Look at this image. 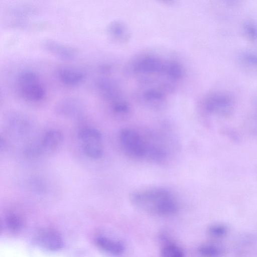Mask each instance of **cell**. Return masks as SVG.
<instances>
[{"label": "cell", "instance_id": "obj_14", "mask_svg": "<svg viewBox=\"0 0 257 257\" xmlns=\"http://www.w3.org/2000/svg\"><path fill=\"white\" fill-rule=\"evenodd\" d=\"M237 59L241 66L250 70L257 71V53L250 51H244L239 53Z\"/></svg>", "mask_w": 257, "mask_h": 257}, {"label": "cell", "instance_id": "obj_1", "mask_svg": "<svg viewBox=\"0 0 257 257\" xmlns=\"http://www.w3.org/2000/svg\"><path fill=\"white\" fill-rule=\"evenodd\" d=\"M129 199L136 207L154 215L169 216L178 210L175 197L164 187H150L132 191L129 195Z\"/></svg>", "mask_w": 257, "mask_h": 257}, {"label": "cell", "instance_id": "obj_7", "mask_svg": "<svg viewBox=\"0 0 257 257\" xmlns=\"http://www.w3.org/2000/svg\"><path fill=\"white\" fill-rule=\"evenodd\" d=\"M41 45L46 52L65 60H73L78 53L75 48L52 39L44 40Z\"/></svg>", "mask_w": 257, "mask_h": 257}, {"label": "cell", "instance_id": "obj_12", "mask_svg": "<svg viewBox=\"0 0 257 257\" xmlns=\"http://www.w3.org/2000/svg\"><path fill=\"white\" fill-rule=\"evenodd\" d=\"M95 242L99 248L111 254L119 255L124 250V246L121 242L104 236L96 237Z\"/></svg>", "mask_w": 257, "mask_h": 257}, {"label": "cell", "instance_id": "obj_16", "mask_svg": "<svg viewBox=\"0 0 257 257\" xmlns=\"http://www.w3.org/2000/svg\"><path fill=\"white\" fill-rule=\"evenodd\" d=\"M9 119L12 127L19 133L25 134L29 129V121L23 114L17 113H12Z\"/></svg>", "mask_w": 257, "mask_h": 257}, {"label": "cell", "instance_id": "obj_17", "mask_svg": "<svg viewBox=\"0 0 257 257\" xmlns=\"http://www.w3.org/2000/svg\"><path fill=\"white\" fill-rule=\"evenodd\" d=\"M5 224L7 229L12 232H15L22 228L23 220L18 214L10 213L5 216Z\"/></svg>", "mask_w": 257, "mask_h": 257}, {"label": "cell", "instance_id": "obj_11", "mask_svg": "<svg viewBox=\"0 0 257 257\" xmlns=\"http://www.w3.org/2000/svg\"><path fill=\"white\" fill-rule=\"evenodd\" d=\"M62 133L56 129L46 132L41 137L39 143L43 152H50L57 149L63 142Z\"/></svg>", "mask_w": 257, "mask_h": 257}, {"label": "cell", "instance_id": "obj_20", "mask_svg": "<svg viewBox=\"0 0 257 257\" xmlns=\"http://www.w3.org/2000/svg\"><path fill=\"white\" fill-rule=\"evenodd\" d=\"M242 31L249 40L257 41V25L251 21H245L242 25Z\"/></svg>", "mask_w": 257, "mask_h": 257}, {"label": "cell", "instance_id": "obj_13", "mask_svg": "<svg viewBox=\"0 0 257 257\" xmlns=\"http://www.w3.org/2000/svg\"><path fill=\"white\" fill-rule=\"evenodd\" d=\"M163 68L159 60L148 57L140 60L135 67V71L140 73H153L160 72Z\"/></svg>", "mask_w": 257, "mask_h": 257}, {"label": "cell", "instance_id": "obj_4", "mask_svg": "<svg viewBox=\"0 0 257 257\" xmlns=\"http://www.w3.org/2000/svg\"><path fill=\"white\" fill-rule=\"evenodd\" d=\"M77 137L83 154L88 158L97 160L103 154L102 136L98 130L91 127L81 129Z\"/></svg>", "mask_w": 257, "mask_h": 257}, {"label": "cell", "instance_id": "obj_2", "mask_svg": "<svg viewBox=\"0 0 257 257\" xmlns=\"http://www.w3.org/2000/svg\"><path fill=\"white\" fill-rule=\"evenodd\" d=\"M16 87L25 100L37 102L46 96V89L39 75L31 69L21 71L16 77Z\"/></svg>", "mask_w": 257, "mask_h": 257}, {"label": "cell", "instance_id": "obj_8", "mask_svg": "<svg viewBox=\"0 0 257 257\" xmlns=\"http://www.w3.org/2000/svg\"><path fill=\"white\" fill-rule=\"evenodd\" d=\"M57 76L63 84L74 87L81 84L86 77V72L82 69L72 67H62L58 69Z\"/></svg>", "mask_w": 257, "mask_h": 257}, {"label": "cell", "instance_id": "obj_9", "mask_svg": "<svg viewBox=\"0 0 257 257\" xmlns=\"http://www.w3.org/2000/svg\"><path fill=\"white\" fill-rule=\"evenodd\" d=\"M38 243L43 247L51 251H57L61 249L64 245L60 234L52 229L41 230L37 235Z\"/></svg>", "mask_w": 257, "mask_h": 257}, {"label": "cell", "instance_id": "obj_22", "mask_svg": "<svg viewBox=\"0 0 257 257\" xmlns=\"http://www.w3.org/2000/svg\"><path fill=\"white\" fill-rule=\"evenodd\" d=\"M208 232L211 236L220 237L224 235L226 233L227 229L223 225L215 224L209 227Z\"/></svg>", "mask_w": 257, "mask_h": 257}, {"label": "cell", "instance_id": "obj_21", "mask_svg": "<svg viewBox=\"0 0 257 257\" xmlns=\"http://www.w3.org/2000/svg\"><path fill=\"white\" fill-rule=\"evenodd\" d=\"M108 31L110 35L117 38L124 37L125 34L123 26L118 22L111 23L108 26Z\"/></svg>", "mask_w": 257, "mask_h": 257}, {"label": "cell", "instance_id": "obj_18", "mask_svg": "<svg viewBox=\"0 0 257 257\" xmlns=\"http://www.w3.org/2000/svg\"><path fill=\"white\" fill-rule=\"evenodd\" d=\"M161 255L162 257H184V252L177 245L169 243L162 248Z\"/></svg>", "mask_w": 257, "mask_h": 257}, {"label": "cell", "instance_id": "obj_6", "mask_svg": "<svg viewBox=\"0 0 257 257\" xmlns=\"http://www.w3.org/2000/svg\"><path fill=\"white\" fill-rule=\"evenodd\" d=\"M55 110L59 115L63 117L79 119L85 112L83 102L75 97H67L60 100L56 104Z\"/></svg>", "mask_w": 257, "mask_h": 257}, {"label": "cell", "instance_id": "obj_15", "mask_svg": "<svg viewBox=\"0 0 257 257\" xmlns=\"http://www.w3.org/2000/svg\"><path fill=\"white\" fill-rule=\"evenodd\" d=\"M38 12V9L33 5L29 4H16L8 8V12L15 17H24L33 15Z\"/></svg>", "mask_w": 257, "mask_h": 257}, {"label": "cell", "instance_id": "obj_5", "mask_svg": "<svg viewBox=\"0 0 257 257\" xmlns=\"http://www.w3.org/2000/svg\"><path fill=\"white\" fill-rule=\"evenodd\" d=\"M232 97L226 92H216L210 95L204 102L205 109L210 113L225 114L232 110Z\"/></svg>", "mask_w": 257, "mask_h": 257}, {"label": "cell", "instance_id": "obj_19", "mask_svg": "<svg viewBox=\"0 0 257 257\" xmlns=\"http://www.w3.org/2000/svg\"><path fill=\"white\" fill-rule=\"evenodd\" d=\"M198 251L201 255L205 257H217L222 252L221 248L210 244H205L200 246Z\"/></svg>", "mask_w": 257, "mask_h": 257}, {"label": "cell", "instance_id": "obj_10", "mask_svg": "<svg viewBox=\"0 0 257 257\" xmlns=\"http://www.w3.org/2000/svg\"><path fill=\"white\" fill-rule=\"evenodd\" d=\"M96 86L100 95L111 104L122 100L116 84L111 79L100 77L96 80Z\"/></svg>", "mask_w": 257, "mask_h": 257}, {"label": "cell", "instance_id": "obj_3", "mask_svg": "<svg viewBox=\"0 0 257 257\" xmlns=\"http://www.w3.org/2000/svg\"><path fill=\"white\" fill-rule=\"evenodd\" d=\"M118 141L123 152L128 157L135 159L145 158L146 141L136 131L122 128L118 133Z\"/></svg>", "mask_w": 257, "mask_h": 257}]
</instances>
